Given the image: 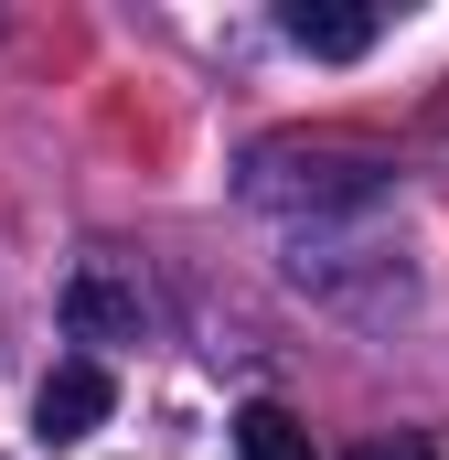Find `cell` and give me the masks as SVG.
I'll use <instances>...</instances> for the list:
<instances>
[{
    "label": "cell",
    "instance_id": "cell-3",
    "mask_svg": "<svg viewBox=\"0 0 449 460\" xmlns=\"http://www.w3.org/2000/svg\"><path fill=\"white\" fill-rule=\"evenodd\" d=\"M278 32H289L311 65H364L385 22H374L364 0H289V11H278Z\"/></svg>",
    "mask_w": 449,
    "mask_h": 460
},
{
    "label": "cell",
    "instance_id": "cell-1",
    "mask_svg": "<svg viewBox=\"0 0 449 460\" xmlns=\"http://www.w3.org/2000/svg\"><path fill=\"white\" fill-rule=\"evenodd\" d=\"M108 407H118V375L97 364V353H75V364H54L43 385H32V439H86V429H108Z\"/></svg>",
    "mask_w": 449,
    "mask_h": 460
},
{
    "label": "cell",
    "instance_id": "cell-2",
    "mask_svg": "<svg viewBox=\"0 0 449 460\" xmlns=\"http://www.w3.org/2000/svg\"><path fill=\"white\" fill-rule=\"evenodd\" d=\"M65 332H75V343H139V332H150L139 279H118V268H75V279H65Z\"/></svg>",
    "mask_w": 449,
    "mask_h": 460
},
{
    "label": "cell",
    "instance_id": "cell-4",
    "mask_svg": "<svg viewBox=\"0 0 449 460\" xmlns=\"http://www.w3.org/2000/svg\"><path fill=\"white\" fill-rule=\"evenodd\" d=\"M235 460H321V450H311V429H300L289 407H268V396H257V407L235 418Z\"/></svg>",
    "mask_w": 449,
    "mask_h": 460
},
{
    "label": "cell",
    "instance_id": "cell-5",
    "mask_svg": "<svg viewBox=\"0 0 449 460\" xmlns=\"http://www.w3.org/2000/svg\"><path fill=\"white\" fill-rule=\"evenodd\" d=\"M353 460H428V439H364Z\"/></svg>",
    "mask_w": 449,
    "mask_h": 460
}]
</instances>
